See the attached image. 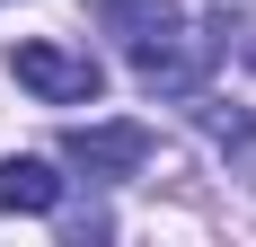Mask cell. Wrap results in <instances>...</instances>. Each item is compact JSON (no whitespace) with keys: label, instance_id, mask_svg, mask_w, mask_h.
Returning <instances> with one entry per match:
<instances>
[{"label":"cell","instance_id":"cell-3","mask_svg":"<svg viewBox=\"0 0 256 247\" xmlns=\"http://www.w3.org/2000/svg\"><path fill=\"white\" fill-rule=\"evenodd\" d=\"M62 159L88 168V176H132L150 159V132H142V124H80L71 142H62Z\"/></svg>","mask_w":256,"mask_h":247},{"label":"cell","instance_id":"cell-2","mask_svg":"<svg viewBox=\"0 0 256 247\" xmlns=\"http://www.w3.org/2000/svg\"><path fill=\"white\" fill-rule=\"evenodd\" d=\"M9 71H18L26 98H44V106H98V88H106V71L88 53H71V44H18Z\"/></svg>","mask_w":256,"mask_h":247},{"label":"cell","instance_id":"cell-5","mask_svg":"<svg viewBox=\"0 0 256 247\" xmlns=\"http://www.w3.org/2000/svg\"><path fill=\"white\" fill-rule=\"evenodd\" d=\"M248 62H256V44H248Z\"/></svg>","mask_w":256,"mask_h":247},{"label":"cell","instance_id":"cell-4","mask_svg":"<svg viewBox=\"0 0 256 247\" xmlns=\"http://www.w3.org/2000/svg\"><path fill=\"white\" fill-rule=\"evenodd\" d=\"M62 203V176L44 159H0V212H53Z\"/></svg>","mask_w":256,"mask_h":247},{"label":"cell","instance_id":"cell-1","mask_svg":"<svg viewBox=\"0 0 256 247\" xmlns=\"http://www.w3.org/2000/svg\"><path fill=\"white\" fill-rule=\"evenodd\" d=\"M132 53V80L142 88H159V98H194L204 88V71H212V36L194 18H177V26H159V36H142V44H124Z\"/></svg>","mask_w":256,"mask_h":247}]
</instances>
